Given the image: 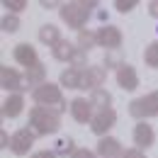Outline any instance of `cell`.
<instances>
[{"label": "cell", "mask_w": 158, "mask_h": 158, "mask_svg": "<svg viewBox=\"0 0 158 158\" xmlns=\"http://www.w3.org/2000/svg\"><path fill=\"white\" fill-rule=\"evenodd\" d=\"M0 85L12 95V93H22V90H29V85H27V80L24 76H20L15 68H10V66H0Z\"/></svg>", "instance_id": "cell-6"}, {"label": "cell", "mask_w": 158, "mask_h": 158, "mask_svg": "<svg viewBox=\"0 0 158 158\" xmlns=\"http://www.w3.org/2000/svg\"><path fill=\"white\" fill-rule=\"evenodd\" d=\"M78 148H76V141L71 136H63V139H59L56 141V146H54V153L56 156H61V158H68V156H73Z\"/></svg>", "instance_id": "cell-21"}, {"label": "cell", "mask_w": 158, "mask_h": 158, "mask_svg": "<svg viewBox=\"0 0 158 158\" xmlns=\"http://www.w3.org/2000/svg\"><path fill=\"white\" fill-rule=\"evenodd\" d=\"M34 139H37V134H34L29 127H22V129H17V131L10 136V151H12L15 156H27L29 148L34 146Z\"/></svg>", "instance_id": "cell-5"}, {"label": "cell", "mask_w": 158, "mask_h": 158, "mask_svg": "<svg viewBox=\"0 0 158 158\" xmlns=\"http://www.w3.org/2000/svg\"><path fill=\"white\" fill-rule=\"evenodd\" d=\"M122 158H146V156H143V151H141V148H127Z\"/></svg>", "instance_id": "cell-30"}, {"label": "cell", "mask_w": 158, "mask_h": 158, "mask_svg": "<svg viewBox=\"0 0 158 158\" xmlns=\"http://www.w3.org/2000/svg\"><path fill=\"white\" fill-rule=\"evenodd\" d=\"M129 114L139 122H146L148 117H158V90L143 95V98H136L129 102Z\"/></svg>", "instance_id": "cell-4"}, {"label": "cell", "mask_w": 158, "mask_h": 158, "mask_svg": "<svg viewBox=\"0 0 158 158\" xmlns=\"http://www.w3.org/2000/svg\"><path fill=\"white\" fill-rule=\"evenodd\" d=\"M71 68H76V71H85V68H88V51L78 49V51L73 54V59H71Z\"/></svg>", "instance_id": "cell-25"}, {"label": "cell", "mask_w": 158, "mask_h": 158, "mask_svg": "<svg viewBox=\"0 0 158 158\" xmlns=\"http://www.w3.org/2000/svg\"><path fill=\"white\" fill-rule=\"evenodd\" d=\"M39 41L54 49V46L61 41V29L56 24H41L39 27Z\"/></svg>", "instance_id": "cell-17"}, {"label": "cell", "mask_w": 158, "mask_h": 158, "mask_svg": "<svg viewBox=\"0 0 158 158\" xmlns=\"http://www.w3.org/2000/svg\"><path fill=\"white\" fill-rule=\"evenodd\" d=\"M90 105L102 112V110H112V95L105 90V88H98V90H93L90 93Z\"/></svg>", "instance_id": "cell-18"}, {"label": "cell", "mask_w": 158, "mask_h": 158, "mask_svg": "<svg viewBox=\"0 0 158 158\" xmlns=\"http://www.w3.org/2000/svg\"><path fill=\"white\" fill-rule=\"evenodd\" d=\"M107 80V71L102 66H88L83 71V78H80V90H98L102 88V83Z\"/></svg>", "instance_id": "cell-9"}, {"label": "cell", "mask_w": 158, "mask_h": 158, "mask_svg": "<svg viewBox=\"0 0 158 158\" xmlns=\"http://www.w3.org/2000/svg\"><path fill=\"white\" fill-rule=\"evenodd\" d=\"M122 29L114 27V24H102L98 29V44L102 49H107V51H119V46H122Z\"/></svg>", "instance_id": "cell-7"}, {"label": "cell", "mask_w": 158, "mask_h": 158, "mask_svg": "<svg viewBox=\"0 0 158 158\" xmlns=\"http://www.w3.org/2000/svg\"><path fill=\"white\" fill-rule=\"evenodd\" d=\"M71 158H98V153L95 151H88V148H78Z\"/></svg>", "instance_id": "cell-29"}, {"label": "cell", "mask_w": 158, "mask_h": 158, "mask_svg": "<svg viewBox=\"0 0 158 158\" xmlns=\"http://www.w3.org/2000/svg\"><path fill=\"white\" fill-rule=\"evenodd\" d=\"M22 110H24V98H22V93H12V95L5 98V102H2V117L5 119L20 117Z\"/></svg>", "instance_id": "cell-15"}, {"label": "cell", "mask_w": 158, "mask_h": 158, "mask_svg": "<svg viewBox=\"0 0 158 158\" xmlns=\"http://www.w3.org/2000/svg\"><path fill=\"white\" fill-rule=\"evenodd\" d=\"M17 29H20V17H17V15H12V12H7V15L2 17V32L15 34Z\"/></svg>", "instance_id": "cell-24"}, {"label": "cell", "mask_w": 158, "mask_h": 158, "mask_svg": "<svg viewBox=\"0 0 158 158\" xmlns=\"http://www.w3.org/2000/svg\"><path fill=\"white\" fill-rule=\"evenodd\" d=\"M143 61H146L148 68H158V39L151 41V44L146 46V51H143Z\"/></svg>", "instance_id": "cell-23"}, {"label": "cell", "mask_w": 158, "mask_h": 158, "mask_svg": "<svg viewBox=\"0 0 158 158\" xmlns=\"http://www.w3.org/2000/svg\"><path fill=\"white\" fill-rule=\"evenodd\" d=\"M114 124H117V112H114V110H102V112H95V117L90 122V129H93V134H98L100 139H105L107 131H110Z\"/></svg>", "instance_id": "cell-8"}, {"label": "cell", "mask_w": 158, "mask_h": 158, "mask_svg": "<svg viewBox=\"0 0 158 158\" xmlns=\"http://www.w3.org/2000/svg\"><path fill=\"white\" fill-rule=\"evenodd\" d=\"M2 5H5V7L12 12V15H17V12H22V10L27 7V0H5Z\"/></svg>", "instance_id": "cell-27"}, {"label": "cell", "mask_w": 158, "mask_h": 158, "mask_svg": "<svg viewBox=\"0 0 158 158\" xmlns=\"http://www.w3.org/2000/svg\"><path fill=\"white\" fill-rule=\"evenodd\" d=\"M105 66L107 68H122L124 63H122V56H119V51H107V56H105Z\"/></svg>", "instance_id": "cell-26"}, {"label": "cell", "mask_w": 158, "mask_h": 158, "mask_svg": "<svg viewBox=\"0 0 158 158\" xmlns=\"http://www.w3.org/2000/svg\"><path fill=\"white\" fill-rule=\"evenodd\" d=\"M56 5H59V2H49V0H41V7H56ZM61 7V5H59Z\"/></svg>", "instance_id": "cell-34"}, {"label": "cell", "mask_w": 158, "mask_h": 158, "mask_svg": "<svg viewBox=\"0 0 158 158\" xmlns=\"http://www.w3.org/2000/svg\"><path fill=\"white\" fill-rule=\"evenodd\" d=\"M29 158H59L56 153H54V148L49 151V148H44V151H37V153H32Z\"/></svg>", "instance_id": "cell-31"}, {"label": "cell", "mask_w": 158, "mask_h": 158, "mask_svg": "<svg viewBox=\"0 0 158 158\" xmlns=\"http://www.w3.org/2000/svg\"><path fill=\"white\" fill-rule=\"evenodd\" d=\"M136 5H139L136 0H117V2H114V7H117L119 12H124V15H127V12H131Z\"/></svg>", "instance_id": "cell-28"}, {"label": "cell", "mask_w": 158, "mask_h": 158, "mask_svg": "<svg viewBox=\"0 0 158 158\" xmlns=\"http://www.w3.org/2000/svg\"><path fill=\"white\" fill-rule=\"evenodd\" d=\"M148 15L158 20V0H151V2H148Z\"/></svg>", "instance_id": "cell-32"}, {"label": "cell", "mask_w": 158, "mask_h": 158, "mask_svg": "<svg viewBox=\"0 0 158 158\" xmlns=\"http://www.w3.org/2000/svg\"><path fill=\"white\" fill-rule=\"evenodd\" d=\"M93 110H95V107L90 105V100H85V98L71 100V117L76 119L78 124H90L93 117H95V112H93Z\"/></svg>", "instance_id": "cell-10"}, {"label": "cell", "mask_w": 158, "mask_h": 158, "mask_svg": "<svg viewBox=\"0 0 158 158\" xmlns=\"http://www.w3.org/2000/svg\"><path fill=\"white\" fill-rule=\"evenodd\" d=\"M117 83L122 90H136L139 88V73L134 66H129V63H124L122 68L117 71Z\"/></svg>", "instance_id": "cell-14"}, {"label": "cell", "mask_w": 158, "mask_h": 158, "mask_svg": "<svg viewBox=\"0 0 158 158\" xmlns=\"http://www.w3.org/2000/svg\"><path fill=\"white\" fill-rule=\"evenodd\" d=\"M76 51H78L76 44H71L68 39H61L59 44L54 46V59H56V61H68V63H71V59H73Z\"/></svg>", "instance_id": "cell-20"}, {"label": "cell", "mask_w": 158, "mask_h": 158, "mask_svg": "<svg viewBox=\"0 0 158 158\" xmlns=\"http://www.w3.org/2000/svg\"><path fill=\"white\" fill-rule=\"evenodd\" d=\"M12 54H15V61H17L20 66H24V68H34L37 63H41L39 56H37V49H34L32 44H27V41L17 44Z\"/></svg>", "instance_id": "cell-11"}, {"label": "cell", "mask_w": 158, "mask_h": 158, "mask_svg": "<svg viewBox=\"0 0 158 158\" xmlns=\"http://www.w3.org/2000/svg\"><path fill=\"white\" fill-rule=\"evenodd\" d=\"M32 98H34V102L41 105V107H56L59 112L71 110V105L63 100L61 85H56V83H44V85H39L37 90H32Z\"/></svg>", "instance_id": "cell-3"}, {"label": "cell", "mask_w": 158, "mask_h": 158, "mask_svg": "<svg viewBox=\"0 0 158 158\" xmlns=\"http://www.w3.org/2000/svg\"><path fill=\"white\" fill-rule=\"evenodd\" d=\"M80 78H83V71H76V68H66L61 73V88H68V90H80Z\"/></svg>", "instance_id": "cell-19"}, {"label": "cell", "mask_w": 158, "mask_h": 158, "mask_svg": "<svg viewBox=\"0 0 158 158\" xmlns=\"http://www.w3.org/2000/svg\"><path fill=\"white\" fill-rule=\"evenodd\" d=\"M24 80H27V85L29 88H39V85H44L46 83V68H44V63H37L34 68H27L24 71Z\"/></svg>", "instance_id": "cell-16"}, {"label": "cell", "mask_w": 158, "mask_h": 158, "mask_svg": "<svg viewBox=\"0 0 158 158\" xmlns=\"http://www.w3.org/2000/svg\"><path fill=\"white\" fill-rule=\"evenodd\" d=\"M100 158H122L124 151H122V143H119L114 136H105L98 141V151H95Z\"/></svg>", "instance_id": "cell-13"}, {"label": "cell", "mask_w": 158, "mask_h": 158, "mask_svg": "<svg viewBox=\"0 0 158 158\" xmlns=\"http://www.w3.org/2000/svg\"><path fill=\"white\" fill-rule=\"evenodd\" d=\"M29 129L37 134V136H49V134H56L61 129V112L54 107H32L29 110Z\"/></svg>", "instance_id": "cell-1"}, {"label": "cell", "mask_w": 158, "mask_h": 158, "mask_svg": "<svg viewBox=\"0 0 158 158\" xmlns=\"http://www.w3.org/2000/svg\"><path fill=\"white\" fill-rule=\"evenodd\" d=\"M153 141H156V131H153V127L148 124V122H136V127H134V143H136V148H148V146H153Z\"/></svg>", "instance_id": "cell-12"}, {"label": "cell", "mask_w": 158, "mask_h": 158, "mask_svg": "<svg viewBox=\"0 0 158 158\" xmlns=\"http://www.w3.org/2000/svg\"><path fill=\"white\" fill-rule=\"evenodd\" d=\"M95 5H98V2H85V0L61 2L59 15H61V20L66 22L71 29L83 32V29H85V24H88V20H90V15H93V7H95Z\"/></svg>", "instance_id": "cell-2"}, {"label": "cell", "mask_w": 158, "mask_h": 158, "mask_svg": "<svg viewBox=\"0 0 158 158\" xmlns=\"http://www.w3.org/2000/svg\"><path fill=\"white\" fill-rule=\"evenodd\" d=\"M95 44H98V32H93V29H83V32H78V41H76L78 49L90 51Z\"/></svg>", "instance_id": "cell-22"}, {"label": "cell", "mask_w": 158, "mask_h": 158, "mask_svg": "<svg viewBox=\"0 0 158 158\" xmlns=\"http://www.w3.org/2000/svg\"><path fill=\"white\" fill-rule=\"evenodd\" d=\"M0 143H2V148H10V139H7V134H5V131L0 134Z\"/></svg>", "instance_id": "cell-33"}]
</instances>
